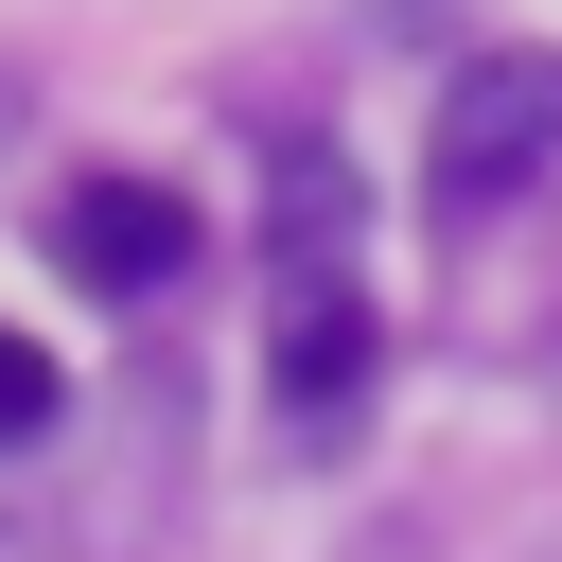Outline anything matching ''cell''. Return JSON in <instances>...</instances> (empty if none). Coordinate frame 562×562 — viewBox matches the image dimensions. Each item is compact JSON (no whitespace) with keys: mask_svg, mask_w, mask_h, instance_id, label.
I'll return each mask as SVG.
<instances>
[{"mask_svg":"<svg viewBox=\"0 0 562 562\" xmlns=\"http://www.w3.org/2000/svg\"><path fill=\"white\" fill-rule=\"evenodd\" d=\"M369 369H386V316L351 299V263H299L281 316H263V404H281L299 439H334V422L369 404Z\"/></svg>","mask_w":562,"mask_h":562,"instance_id":"2","label":"cell"},{"mask_svg":"<svg viewBox=\"0 0 562 562\" xmlns=\"http://www.w3.org/2000/svg\"><path fill=\"white\" fill-rule=\"evenodd\" d=\"M53 263H70L88 299H158V281H193V211H176L158 176H70V193H53Z\"/></svg>","mask_w":562,"mask_h":562,"instance_id":"3","label":"cell"},{"mask_svg":"<svg viewBox=\"0 0 562 562\" xmlns=\"http://www.w3.org/2000/svg\"><path fill=\"white\" fill-rule=\"evenodd\" d=\"M263 228H281V281H299V263H334V228H351V176H334L316 140H281V158H263Z\"/></svg>","mask_w":562,"mask_h":562,"instance_id":"4","label":"cell"},{"mask_svg":"<svg viewBox=\"0 0 562 562\" xmlns=\"http://www.w3.org/2000/svg\"><path fill=\"white\" fill-rule=\"evenodd\" d=\"M53 404H70V386H53V351H35V334H0V457H18V439H53Z\"/></svg>","mask_w":562,"mask_h":562,"instance_id":"5","label":"cell"},{"mask_svg":"<svg viewBox=\"0 0 562 562\" xmlns=\"http://www.w3.org/2000/svg\"><path fill=\"white\" fill-rule=\"evenodd\" d=\"M562 158V53H492L439 88V211H492Z\"/></svg>","mask_w":562,"mask_h":562,"instance_id":"1","label":"cell"}]
</instances>
